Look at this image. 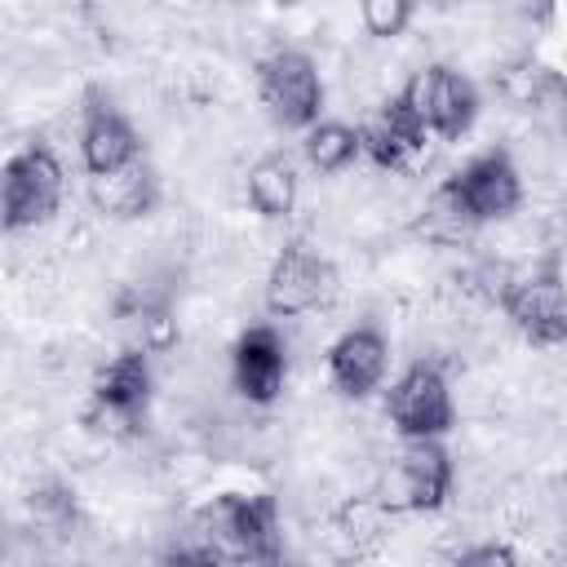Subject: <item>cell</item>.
<instances>
[{
  "label": "cell",
  "instance_id": "cell-1",
  "mask_svg": "<svg viewBox=\"0 0 567 567\" xmlns=\"http://www.w3.org/2000/svg\"><path fill=\"white\" fill-rule=\"evenodd\" d=\"M368 492L403 514H439L456 492V456L439 439H399L390 461H377Z\"/></svg>",
  "mask_w": 567,
  "mask_h": 567
},
{
  "label": "cell",
  "instance_id": "cell-2",
  "mask_svg": "<svg viewBox=\"0 0 567 567\" xmlns=\"http://www.w3.org/2000/svg\"><path fill=\"white\" fill-rule=\"evenodd\" d=\"M341 292H346V284H341L337 261L306 239H288L270 257L266 279H261V306H266V315H275L284 323L306 319V315H328L341 301Z\"/></svg>",
  "mask_w": 567,
  "mask_h": 567
},
{
  "label": "cell",
  "instance_id": "cell-3",
  "mask_svg": "<svg viewBox=\"0 0 567 567\" xmlns=\"http://www.w3.org/2000/svg\"><path fill=\"white\" fill-rule=\"evenodd\" d=\"M66 173L49 142H27L4 164V235H35L62 213Z\"/></svg>",
  "mask_w": 567,
  "mask_h": 567
},
{
  "label": "cell",
  "instance_id": "cell-4",
  "mask_svg": "<svg viewBox=\"0 0 567 567\" xmlns=\"http://www.w3.org/2000/svg\"><path fill=\"white\" fill-rule=\"evenodd\" d=\"M505 323L536 350L567 346V275L558 257L527 261L514 279V288L501 301Z\"/></svg>",
  "mask_w": 567,
  "mask_h": 567
},
{
  "label": "cell",
  "instance_id": "cell-5",
  "mask_svg": "<svg viewBox=\"0 0 567 567\" xmlns=\"http://www.w3.org/2000/svg\"><path fill=\"white\" fill-rule=\"evenodd\" d=\"M323 71L310 53L301 49H270L257 62V97L261 111L270 115V124L279 128H315L319 111H323Z\"/></svg>",
  "mask_w": 567,
  "mask_h": 567
},
{
  "label": "cell",
  "instance_id": "cell-6",
  "mask_svg": "<svg viewBox=\"0 0 567 567\" xmlns=\"http://www.w3.org/2000/svg\"><path fill=\"white\" fill-rule=\"evenodd\" d=\"M399 97L408 102V111L425 124L430 137L439 142H461L474 120H478V89L465 71L447 66V62H430V66H416Z\"/></svg>",
  "mask_w": 567,
  "mask_h": 567
},
{
  "label": "cell",
  "instance_id": "cell-7",
  "mask_svg": "<svg viewBox=\"0 0 567 567\" xmlns=\"http://www.w3.org/2000/svg\"><path fill=\"white\" fill-rule=\"evenodd\" d=\"M385 421L399 439H443L456 430V394L447 372L430 359H412L385 394Z\"/></svg>",
  "mask_w": 567,
  "mask_h": 567
},
{
  "label": "cell",
  "instance_id": "cell-8",
  "mask_svg": "<svg viewBox=\"0 0 567 567\" xmlns=\"http://www.w3.org/2000/svg\"><path fill=\"white\" fill-rule=\"evenodd\" d=\"M288 368H292V354H288L284 328L275 323H248L235 337L230 359H226L230 390L248 408H270L288 385Z\"/></svg>",
  "mask_w": 567,
  "mask_h": 567
},
{
  "label": "cell",
  "instance_id": "cell-9",
  "mask_svg": "<svg viewBox=\"0 0 567 567\" xmlns=\"http://www.w3.org/2000/svg\"><path fill=\"white\" fill-rule=\"evenodd\" d=\"M452 182H456V190H461V199L478 226H505L527 204V182H523V173L505 146L474 155L465 168L452 173Z\"/></svg>",
  "mask_w": 567,
  "mask_h": 567
},
{
  "label": "cell",
  "instance_id": "cell-10",
  "mask_svg": "<svg viewBox=\"0 0 567 567\" xmlns=\"http://www.w3.org/2000/svg\"><path fill=\"white\" fill-rule=\"evenodd\" d=\"M80 159H84L89 177L115 173V168L142 159V133H137V124L97 84L84 93V106H80Z\"/></svg>",
  "mask_w": 567,
  "mask_h": 567
},
{
  "label": "cell",
  "instance_id": "cell-11",
  "mask_svg": "<svg viewBox=\"0 0 567 567\" xmlns=\"http://www.w3.org/2000/svg\"><path fill=\"white\" fill-rule=\"evenodd\" d=\"M323 363H328L332 390H337L341 399H354V403H359V399H368V394L385 381V372H390V341H385L381 328L354 323V328H346V332L328 346Z\"/></svg>",
  "mask_w": 567,
  "mask_h": 567
},
{
  "label": "cell",
  "instance_id": "cell-12",
  "mask_svg": "<svg viewBox=\"0 0 567 567\" xmlns=\"http://www.w3.org/2000/svg\"><path fill=\"white\" fill-rule=\"evenodd\" d=\"M89 204L106 221H142L159 208V173L146 159H133L115 173L89 177Z\"/></svg>",
  "mask_w": 567,
  "mask_h": 567
},
{
  "label": "cell",
  "instance_id": "cell-13",
  "mask_svg": "<svg viewBox=\"0 0 567 567\" xmlns=\"http://www.w3.org/2000/svg\"><path fill=\"white\" fill-rule=\"evenodd\" d=\"M483 226L474 221V213L465 208L461 190L452 177H443L425 199H421V213L412 217V235L425 244V248H461L478 235Z\"/></svg>",
  "mask_w": 567,
  "mask_h": 567
},
{
  "label": "cell",
  "instance_id": "cell-14",
  "mask_svg": "<svg viewBox=\"0 0 567 567\" xmlns=\"http://www.w3.org/2000/svg\"><path fill=\"white\" fill-rule=\"evenodd\" d=\"M297 195H301V177L288 164V155H261V159L248 164V173H244V199L252 204L257 217L288 221L297 213Z\"/></svg>",
  "mask_w": 567,
  "mask_h": 567
},
{
  "label": "cell",
  "instance_id": "cell-15",
  "mask_svg": "<svg viewBox=\"0 0 567 567\" xmlns=\"http://www.w3.org/2000/svg\"><path fill=\"white\" fill-rule=\"evenodd\" d=\"M301 155L315 173L323 177H341L359 155H363V142H359V128L346 124V120H319L306 137H301Z\"/></svg>",
  "mask_w": 567,
  "mask_h": 567
},
{
  "label": "cell",
  "instance_id": "cell-16",
  "mask_svg": "<svg viewBox=\"0 0 567 567\" xmlns=\"http://www.w3.org/2000/svg\"><path fill=\"white\" fill-rule=\"evenodd\" d=\"M416 9L408 0H363L359 4V22L372 40H399L408 27H412Z\"/></svg>",
  "mask_w": 567,
  "mask_h": 567
},
{
  "label": "cell",
  "instance_id": "cell-17",
  "mask_svg": "<svg viewBox=\"0 0 567 567\" xmlns=\"http://www.w3.org/2000/svg\"><path fill=\"white\" fill-rule=\"evenodd\" d=\"M452 567H523V563H518V554H514L509 545H501V540H478V545L461 549V554L452 558Z\"/></svg>",
  "mask_w": 567,
  "mask_h": 567
},
{
  "label": "cell",
  "instance_id": "cell-18",
  "mask_svg": "<svg viewBox=\"0 0 567 567\" xmlns=\"http://www.w3.org/2000/svg\"><path fill=\"white\" fill-rule=\"evenodd\" d=\"M554 133L567 142V89H563V102H558V120H554Z\"/></svg>",
  "mask_w": 567,
  "mask_h": 567
}]
</instances>
